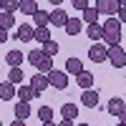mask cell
Listing matches in <instances>:
<instances>
[{"label": "cell", "mask_w": 126, "mask_h": 126, "mask_svg": "<svg viewBox=\"0 0 126 126\" xmlns=\"http://www.w3.org/2000/svg\"><path fill=\"white\" fill-rule=\"evenodd\" d=\"M38 10H40V8H38L35 0H20V13H25L28 18H33Z\"/></svg>", "instance_id": "obj_16"}, {"label": "cell", "mask_w": 126, "mask_h": 126, "mask_svg": "<svg viewBox=\"0 0 126 126\" xmlns=\"http://www.w3.org/2000/svg\"><path fill=\"white\" fill-rule=\"evenodd\" d=\"M35 96H40V93L33 88V86H18V98L20 101H25V103H30Z\"/></svg>", "instance_id": "obj_13"}, {"label": "cell", "mask_w": 126, "mask_h": 126, "mask_svg": "<svg viewBox=\"0 0 126 126\" xmlns=\"http://www.w3.org/2000/svg\"><path fill=\"white\" fill-rule=\"evenodd\" d=\"M83 71H86V68H83L81 58H68V61H66V73H68V76H76V78H78Z\"/></svg>", "instance_id": "obj_10"}, {"label": "cell", "mask_w": 126, "mask_h": 126, "mask_svg": "<svg viewBox=\"0 0 126 126\" xmlns=\"http://www.w3.org/2000/svg\"><path fill=\"white\" fill-rule=\"evenodd\" d=\"M15 119H20V121H28V119H30V103L18 101V106H15Z\"/></svg>", "instance_id": "obj_20"}, {"label": "cell", "mask_w": 126, "mask_h": 126, "mask_svg": "<svg viewBox=\"0 0 126 126\" xmlns=\"http://www.w3.org/2000/svg\"><path fill=\"white\" fill-rule=\"evenodd\" d=\"M109 61H111L113 68H124V66H126V50H124L121 46L109 48Z\"/></svg>", "instance_id": "obj_4"}, {"label": "cell", "mask_w": 126, "mask_h": 126, "mask_svg": "<svg viewBox=\"0 0 126 126\" xmlns=\"http://www.w3.org/2000/svg\"><path fill=\"white\" fill-rule=\"evenodd\" d=\"M86 35H88V40H103V25H98V23L86 25Z\"/></svg>", "instance_id": "obj_17"}, {"label": "cell", "mask_w": 126, "mask_h": 126, "mask_svg": "<svg viewBox=\"0 0 126 126\" xmlns=\"http://www.w3.org/2000/svg\"><path fill=\"white\" fill-rule=\"evenodd\" d=\"M58 126H76V124H73V121H66V119H63V121H61Z\"/></svg>", "instance_id": "obj_33"}, {"label": "cell", "mask_w": 126, "mask_h": 126, "mask_svg": "<svg viewBox=\"0 0 126 126\" xmlns=\"http://www.w3.org/2000/svg\"><path fill=\"white\" fill-rule=\"evenodd\" d=\"M8 81L10 83H15V86H20V83H23L25 81V73H23V68H10V73H8Z\"/></svg>", "instance_id": "obj_22"}, {"label": "cell", "mask_w": 126, "mask_h": 126, "mask_svg": "<svg viewBox=\"0 0 126 126\" xmlns=\"http://www.w3.org/2000/svg\"><path fill=\"white\" fill-rule=\"evenodd\" d=\"M35 40H38V43H48V40H50V30H48V25L46 28H35Z\"/></svg>", "instance_id": "obj_28"}, {"label": "cell", "mask_w": 126, "mask_h": 126, "mask_svg": "<svg viewBox=\"0 0 126 126\" xmlns=\"http://www.w3.org/2000/svg\"><path fill=\"white\" fill-rule=\"evenodd\" d=\"M116 18L121 20V25H126V8H121V10H119V15H116Z\"/></svg>", "instance_id": "obj_31"}, {"label": "cell", "mask_w": 126, "mask_h": 126, "mask_svg": "<svg viewBox=\"0 0 126 126\" xmlns=\"http://www.w3.org/2000/svg\"><path fill=\"white\" fill-rule=\"evenodd\" d=\"M119 124H124V126H126V111H124L121 116H119Z\"/></svg>", "instance_id": "obj_35"}, {"label": "cell", "mask_w": 126, "mask_h": 126, "mask_svg": "<svg viewBox=\"0 0 126 126\" xmlns=\"http://www.w3.org/2000/svg\"><path fill=\"white\" fill-rule=\"evenodd\" d=\"M76 126H91V124H76Z\"/></svg>", "instance_id": "obj_39"}, {"label": "cell", "mask_w": 126, "mask_h": 126, "mask_svg": "<svg viewBox=\"0 0 126 126\" xmlns=\"http://www.w3.org/2000/svg\"><path fill=\"white\" fill-rule=\"evenodd\" d=\"M81 103H83V106H88V109H96V106H98V91H96V88L83 91V93H81Z\"/></svg>", "instance_id": "obj_9"}, {"label": "cell", "mask_w": 126, "mask_h": 126, "mask_svg": "<svg viewBox=\"0 0 126 126\" xmlns=\"http://www.w3.org/2000/svg\"><path fill=\"white\" fill-rule=\"evenodd\" d=\"M116 126H124V124H116Z\"/></svg>", "instance_id": "obj_40"}, {"label": "cell", "mask_w": 126, "mask_h": 126, "mask_svg": "<svg viewBox=\"0 0 126 126\" xmlns=\"http://www.w3.org/2000/svg\"><path fill=\"white\" fill-rule=\"evenodd\" d=\"M0 43H8V30L0 28Z\"/></svg>", "instance_id": "obj_32"}, {"label": "cell", "mask_w": 126, "mask_h": 126, "mask_svg": "<svg viewBox=\"0 0 126 126\" xmlns=\"http://www.w3.org/2000/svg\"><path fill=\"white\" fill-rule=\"evenodd\" d=\"M88 58H91L93 63L109 61V46H103V43H93V46H88Z\"/></svg>", "instance_id": "obj_3"}, {"label": "cell", "mask_w": 126, "mask_h": 126, "mask_svg": "<svg viewBox=\"0 0 126 126\" xmlns=\"http://www.w3.org/2000/svg\"><path fill=\"white\" fill-rule=\"evenodd\" d=\"M38 119H40V124L53 121V109H50V106H40L38 109Z\"/></svg>", "instance_id": "obj_26"}, {"label": "cell", "mask_w": 126, "mask_h": 126, "mask_svg": "<svg viewBox=\"0 0 126 126\" xmlns=\"http://www.w3.org/2000/svg\"><path fill=\"white\" fill-rule=\"evenodd\" d=\"M98 15H101V13H98L96 8H86V10H83V18H81V20H83L86 25H93V23L98 20Z\"/></svg>", "instance_id": "obj_24"}, {"label": "cell", "mask_w": 126, "mask_h": 126, "mask_svg": "<svg viewBox=\"0 0 126 126\" xmlns=\"http://www.w3.org/2000/svg\"><path fill=\"white\" fill-rule=\"evenodd\" d=\"M23 61H25V56L20 53V50H8V56H5V63H8L10 68H18Z\"/></svg>", "instance_id": "obj_15"}, {"label": "cell", "mask_w": 126, "mask_h": 126, "mask_svg": "<svg viewBox=\"0 0 126 126\" xmlns=\"http://www.w3.org/2000/svg\"><path fill=\"white\" fill-rule=\"evenodd\" d=\"M103 46H121V20L119 18H106V23H103Z\"/></svg>", "instance_id": "obj_1"}, {"label": "cell", "mask_w": 126, "mask_h": 126, "mask_svg": "<svg viewBox=\"0 0 126 126\" xmlns=\"http://www.w3.org/2000/svg\"><path fill=\"white\" fill-rule=\"evenodd\" d=\"M28 58V63H30V66H40V63H43V58H46V53H43V48H33V50H30V53L25 56Z\"/></svg>", "instance_id": "obj_18"}, {"label": "cell", "mask_w": 126, "mask_h": 126, "mask_svg": "<svg viewBox=\"0 0 126 126\" xmlns=\"http://www.w3.org/2000/svg\"><path fill=\"white\" fill-rule=\"evenodd\" d=\"M71 5L76 8V10H81V13H83L86 8H91V5H88V0H71Z\"/></svg>", "instance_id": "obj_30"}, {"label": "cell", "mask_w": 126, "mask_h": 126, "mask_svg": "<svg viewBox=\"0 0 126 126\" xmlns=\"http://www.w3.org/2000/svg\"><path fill=\"white\" fill-rule=\"evenodd\" d=\"M96 10H98L101 15L116 18L119 10H121V3H119V0H96Z\"/></svg>", "instance_id": "obj_2"}, {"label": "cell", "mask_w": 126, "mask_h": 126, "mask_svg": "<svg viewBox=\"0 0 126 126\" xmlns=\"http://www.w3.org/2000/svg\"><path fill=\"white\" fill-rule=\"evenodd\" d=\"M13 96H18V86H15V83H10V81H3V83H0V98H3V101H10Z\"/></svg>", "instance_id": "obj_11"}, {"label": "cell", "mask_w": 126, "mask_h": 126, "mask_svg": "<svg viewBox=\"0 0 126 126\" xmlns=\"http://www.w3.org/2000/svg\"><path fill=\"white\" fill-rule=\"evenodd\" d=\"M68 20H71V18H68V13H66L63 8H56L53 13H50V25H56V28H66Z\"/></svg>", "instance_id": "obj_7"}, {"label": "cell", "mask_w": 126, "mask_h": 126, "mask_svg": "<svg viewBox=\"0 0 126 126\" xmlns=\"http://www.w3.org/2000/svg\"><path fill=\"white\" fill-rule=\"evenodd\" d=\"M30 86H33L38 93H43V91L50 86V78H48V73H35V76L30 78Z\"/></svg>", "instance_id": "obj_8"}, {"label": "cell", "mask_w": 126, "mask_h": 126, "mask_svg": "<svg viewBox=\"0 0 126 126\" xmlns=\"http://www.w3.org/2000/svg\"><path fill=\"white\" fill-rule=\"evenodd\" d=\"M106 111L111 113V116H121V113L126 111L124 98H119V96H116V98H111V101H109V106H106Z\"/></svg>", "instance_id": "obj_12"}, {"label": "cell", "mask_w": 126, "mask_h": 126, "mask_svg": "<svg viewBox=\"0 0 126 126\" xmlns=\"http://www.w3.org/2000/svg\"><path fill=\"white\" fill-rule=\"evenodd\" d=\"M10 126H25V121H20V119H15V121L10 124Z\"/></svg>", "instance_id": "obj_34"}, {"label": "cell", "mask_w": 126, "mask_h": 126, "mask_svg": "<svg viewBox=\"0 0 126 126\" xmlns=\"http://www.w3.org/2000/svg\"><path fill=\"white\" fill-rule=\"evenodd\" d=\"M15 38L20 40V43H30V40H35V25H30V23H25V25H18V30H15Z\"/></svg>", "instance_id": "obj_6"}, {"label": "cell", "mask_w": 126, "mask_h": 126, "mask_svg": "<svg viewBox=\"0 0 126 126\" xmlns=\"http://www.w3.org/2000/svg\"><path fill=\"white\" fill-rule=\"evenodd\" d=\"M61 113H63V119H66V121H76V119H78V106H73V103L68 101V103H63V106H61Z\"/></svg>", "instance_id": "obj_14"}, {"label": "cell", "mask_w": 126, "mask_h": 126, "mask_svg": "<svg viewBox=\"0 0 126 126\" xmlns=\"http://www.w3.org/2000/svg\"><path fill=\"white\" fill-rule=\"evenodd\" d=\"M83 25H86L83 20H78V18H71V20H68V25L63 28V30H66L68 35H78L81 30H83Z\"/></svg>", "instance_id": "obj_19"}, {"label": "cell", "mask_w": 126, "mask_h": 126, "mask_svg": "<svg viewBox=\"0 0 126 126\" xmlns=\"http://www.w3.org/2000/svg\"><path fill=\"white\" fill-rule=\"evenodd\" d=\"M48 78H50V86L53 88H58V91H63V88H68V73L66 71H50L48 73Z\"/></svg>", "instance_id": "obj_5"}, {"label": "cell", "mask_w": 126, "mask_h": 126, "mask_svg": "<svg viewBox=\"0 0 126 126\" xmlns=\"http://www.w3.org/2000/svg\"><path fill=\"white\" fill-rule=\"evenodd\" d=\"M33 25H35V28H46V25H50V13L38 10V13L33 15Z\"/></svg>", "instance_id": "obj_21"}, {"label": "cell", "mask_w": 126, "mask_h": 126, "mask_svg": "<svg viewBox=\"0 0 126 126\" xmlns=\"http://www.w3.org/2000/svg\"><path fill=\"white\" fill-rule=\"evenodd\" d=\"M43 126H58V124H53V121H48V124H43Z\"/></svg>", "instance_id": "obj_37"}, {"label": "cell", "mask_w": 126, "mask_h": 126, "mask_svg": "<svg viewBox=\"0 0 126 126\" xmlns=\"http://www.w3.org/2000/svg\"><path fill=\"white\" fill-rule=\"evenodd\" d=\"M13 25H18V23H15V18H13V13H5V10H0V28L10 30Z\"/></svg>", "instance_id": "obj_25"}, {"label": "cell", "mask_w": 126, "mask_h": 126, "mask_svg": "<svg viewBox=\"0 0 126 126\" xmlns=\"http://www.w3.org/2000/svg\"><path fill=\"white\" fill-rule=\"evenodd\" d=\"M76 81H78V86H81L83 91H88V88L93 86V73H91V71H83V73H81V76H78Z\"/></svg>", "instance_id": "obj_23"}, {"label": "cell", "mask_w": 126, "mask_h": 126, "mask_svg": "<svg viewBox=\"0 0 126 126\" xmlns=\"http://www.w3.org/2000/svg\"><path fill=\"white\" fill-rule=\"evenodd\" d=\"M50 5H63V0H48Z\"/></svg>", "instance_id": "obj_36"}, {"label": "cell", "mask_w": 126, "mask_h": 126, "mask_svg": "<svg viewBox=\"0 0 126 126\" xmlns=\"http://www.w3.org/2000/svg\"><path fill=\"white\" fill-rule=\"evenodd\" d=\"M58 50H61V46L56 43V40H48V43L43 46V53H46V56H50V58H53V56L58 53Z\"/></svg>", "instance_id": "obj_29"}, {"label": "cell", "mask_w": 126, "mask_h": 126, "mask_svg": "<svg viewBox=\"0 0 126 126\" xmlns=\"http://www.w3.org/2000/svg\"><path fill=\"white\" fill-rule=\"evenodd\" d=\"M119 3H121V8H126V0H119Z\"/></svg>", "instance_id": "obj_38"}, {"label": "cell", "mask_w": 126, "mask_h": 126, "mask_svg": "<svg viewBox=\"0 0 126 126\" xmlns=\"http://www.w3.org/2000/svg\"><path fill=\"white\" fill-rule=\"evenodd\" d=\"M0 8L5 13H15V10H20V0H0Z\"/></svg>", "instance_id": "obj_27"}]
</instances>
